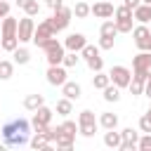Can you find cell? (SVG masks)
<instances>
[{"mask_svg":"<svg viewBox=\"0 0 151 151\" xmlns=\"http://www.w3.org/2000/svg\"><path fill=\"white\" fill-rule=\"evenodd\" d=\"M26 132H28V120H24V118H17V120H12V123H7L5 127H2V137H5V142L7 144H26Z\"/></svg>","mask_w":151,"mask_h":151,"instance_id":"1","label":"cell"},{"mask_svg":"<svg viewBox=\"0 0 151 151\" xmlns=\"http://www.w3.org/2000/svg\"><path fill=\"white\" fill-rule=\"evenodd\" d=\"M42 50L47 52V61H50V64H59V61L64 59V47H61L54 38H50V40L42 45Z\"/></svg>","mask_w":151,"mask_h":151,"instance_id":"2","label":"cell"},{"mask_svg":"<svg viewBox=\"0 0 151 151\" xmlns=\"http://www.w3.org/2000/svg\"><path fill=\"white\" fill-rule=\"evenodd\" d=\"M68 17H71V9H68V7H57V9H54V17H52V19H47V21L52 24V28H54V31H61V28H66Z\"/></svg>","mask_w":151,"mask_h":151,"instance_id":"3","label":"cell"},{"mask_svg":"<svg viewBox=\"0 0 151 151\" xmlns=\"http://www.w3.org/2000/svg\"><path fill=\"white\" fill-rule=\"evenodd\" d=\"M78 123H80V132H83L85 137H92V134H94L97 123H94V113H92V111H83L80 118H78Z\"/></svg>","mask_w":151,"mask_h":151,"instance_id":"4","label":"cell"},{"mask_svg":"<svg viewBox=\"0 0 151 151\" xmlns=\"http://www.w3.org/2000/svg\"><path fill=\"white\" fill-rule=\"evenodd\" d=\"M52 35H54V28H52V24H50V21H42V24L38 26V31H35L33 40H35V45H40V47H42V45H45V42H47Z\"/></svg>","mask_w":151,"mask_h":151,"instance_id":"5","label":"cell"},{"mask_svg":"<svg viewBox=\"0 0 151 151\" xmlns=\"http://www.w3.org/2000/svg\"><path fill=\"white\" fill-rule=\"evenodd\" d=\"M109 76H111V80H113L118 87H125V85L130 83V71H127L125 66H113Z\"/></svg>","mask_w":151,"mask_h":151,"instance_id":"6","label":"cell"},{"mask_svg":"<svg viewBox=\"0 0 151 151\" xmlns=\"http://www.w3.org/2000/svg\"><path fill=\"white\" fill-rule=\"evenodd\" d=\"M47 80L50 85H64L66 83V71L57 64H50V71H47Z\"/></svg>","mask_w":151,"mask_h":151,"instance_id":"7","label":"cell"},{"mask_svg":"<svg viewBox=\"0 0 151 151\" xmlns=\"http://www.w3.org/2000/svg\"><path fill=\"white\" fill-rule=\"evenodd\" d=\"M134 42L142 47V50H151V33L146 26H137L134 28Z\"/></svg>","mask_w":151,"mask_h":151,"instance_id":"8","label":"cell"},{"mask_svg":"<svg viewBox=\"0 0 151 151\" xmlns=\"http://www.w3.org/2000/svg\"><path fill=\"white\" fill-rule=\"evenodd\" d=\"M17 38H19V40H31V38H33V21H31L28 17L17 24Z\"/></svg>","mask_w":151,"mask_h":151,"instance_id":"9","label":"cell"},{"mask_svg":"<svg viewBox=\"0 0 151 151\" xmlns=\"http://www.w3.org/2000/svg\"><path fill=\"white\" fill-rule=\"evenodd\" d=\"M132 66H134V73H146V71L151 68V54H149V52L137 54L134 61H132Z\"/></svg>","mask_w":151,"mask_h":151,"instance_id":"10","label":"cell"},{"mask_svg":"<svg viewBox=\"0 0 151 151\" xmlns=\"http://www.w3.org/2000/svg\"><path fill=\"white\" fill-rule=\"evenodd\" d=\"M50 120H52V111L47 106H38L35 109V116H33V125L35 127L38 125H50Z\"/></svg>","mask_w":151,"mask_h":151,"instance_id":"11","label":"cell"},{"mask_svg":"<svg viewBox=\"0 0 151 151\" xmlns=\"http://www.w3.org/2000/svg\"><path fill=\"white\" fill-rule=\"evenodd\" d=\"M83 45H85V35L83 33H71L68 38H66V47L68 50H83Z\"/></svg>","mask_w":151,"mask_h":151,"instance_id":"12","label":"cell"},{"mask_svg":"<svg viewBox=\"0 0 151 151\" xmlns=\"http://www.w3.org/2000/svg\"><path fill=\"white\" fill-rule=\"evenodd\" d=\"M90 12H92L94 17H104V19H106V17H111V14H113V5H109V2H97Z\"/></svg>","mask_w":151,"mask_h":151,"instance_id":"13","label":"cell"},{"mask_svg":"<svg viewBox=\"0 0 151 151\" xmlns=\"http://www.w3.org/2000/svg\"><path fill=\"white\" fill-rule=\"evenodd\" d=\"M134 19L142 21V24L149 21V19H151V5H137V7H134Z\"/></svg>","mask_w":151,"mask_h":151,"instance_id":"14","label":"cell"},{"mask_svg":"<svg viewBox=\"0 0 151 151\" xmlns=\"http://www.w3.org/2000/svg\"><path fill=\"white\" fill-rule=\"evenodd\" d=\"M2 35H17V19L5 17V21H2Z\"/></svg>","mask_w":151,"mask_h":151,"instance_id":"15","label":"cell"},{"mask_svg":"<svg viewBox=\"0 0 151 151\" xmlns=\"http://www.w3.org/2000/svg\"><path fill=\"white\" fill-rule=\"evenodd\" d=\"M64 94L68 99H78L80 97V85L78 83H64Z\"/></svg>","mask_w":151,"mask_h":151,"instance_id":"16","label":"cell"},{"mask_svg":"<svg viewBox=\"0 0 151 151\" xmlns=\"http://www.w3.org/2000/svg\"><path fill=\"white\" fill-rule=\"evenodd\" d=\"M57 146H59V149H71V146H73V134H68V132H61V130H59Z\"/></svg>","mask_w":151,"mask_h":151,"instance_id":"17","label":"cell"},{"mask_svg":"<svg viewBox=\"0 0 151 151\" xmlns=\"http://www.w3.org/2000/svg\"><path fill=\"white\" fill-rule=\"evenodd\" d=\"M24 106L31 109V111H35L38 106H42V97H40V94H28V97L24 99Z\"/></svg>","mask_w":151,"mask_h":151,"instance_id":"18","label":"cell"},{"mask_svg":"<svg viewBox=\"0 0 151 151\" xmlns=\"http://www.w3.org/2000/svg\"><path fill=\"white\" fill-rule=\"evenodd\" d=\"M17 42H19V38H17V35H2V50L14 52V50H17Z\"/></svg>","mask_w":151,"mask_h":151,"instance_id":"19","label":"cell"},{"mask_svg":"<svg viewBox=\"0 0 151 151\" xmlns=\"http://www.w3.org/2000/svg\"><path fill=\"white\" fill-rule=\"evenodd\" d=\"M31 146H33V149H50V142H47V137H45L42 132H38V134L33 137Z\"/></svg>","mask_w":151,"mask_h":151,"instance_id":"20","label":"cell"},{"mask_svg":"<svg viewBox=\"0 0 151 151\" xmlns=\"http://www.w3.org/2000/svg\"><path fill=\"white\" fill-rule=\"evenodd\" d=\"M104 142H106V146H120V134H118V132H113V127H111V130L106 132Z\"/></svg>","mask_w":151,"mask_h":151,"instance_id":"21","label":"cell"},{"mask_svg":"<svg viewBox=\"0 0 151 151\" xmlns=\"http://www.w3.org/2000/svg\"><path fill=\"white\" fill-rule=\"evenodd\" d=\"M118 97H120V92H118V87H104V99L106 101H118Z\"/></svg>","mask_w":151,"mask_h":151,"instance_id":"22","label":"cell"},{"mask_svg":"<svg viewBox=\"0 0 151 151\" xmlns=\"http://www.w3.org/2000/svg\"><path fill=\"white\" fill-rule=\"evenodd\" d=\"M57 111H59L61 116H68V113H71V99H68V97H66V99H59V101H57Z\"/></svg>","mask_w":151,"mask_h":151,"instance_id":"23","label":"cell"},{"mask_svg":"<svg viewBox=\"0 0 151 151\" xmlns=\"http://www.w3.org/2000/svg\"><path fill=\"white\" fill-rule=\"evenodd\" d=\"M109 80H111V76H106V73H97V76H94V87L104 90V87L109 85Z\"/></svg>","mask_w":151,"mask_h":151,"instance_id":"24","label":"cell"},{"mask_svg":"<svg viewBox=\"0 0 151 151\" xmlns=\"http://www.w3.org/2000/svg\"><path fill=\"white\" fill-rule=\"evenodd\" d=\"M116 123H118V118H116L113 113H104V116H101V125H104L106 130H111V127H116Z\"/></svg>","mask_w":151,"mask_h":151,"instance_id":"25","label":"cell"},{"mask_svg":"<svg viewBox=\"0 0 151 151\" xmlns=\"http://www.w3.org/2000/svg\"><path fill=\"white\" fill-rule=\"evenodd\" d=\"M87 66H90L92 71H101L104 61H101V57H99V54H94V57H90V59H87Z\"/></svg>","mask_w":151,"mask_h":151,"instance_id":"26","label":"cell"},{"mask_svg":"<svg viewBox=\"0 0 151 151\" xmlns=\"http://www.w3.org/2000/svg\"><path fill=\"white\" fill-rule=\"evenodd\" d=\"M14 59H17L19 64H26V61H28V50H24V47L19 50V47H17V50H14Z\"/></svg>","mask_w":151,"mask_h":151,"instance_id":"27","label":"cell"},{"mask_svg":"<svg viewBox=\"0 0 151 151\" xmlns=\"http://www.w3.org/2000/svg\"><path fill=\"white\" fill-rule=\"evenodd\" d=\"M12 68H14V66H12L9 61H0V78H9V76H12Z\"/></svg>","mask_w":151,"mask_h":151,"instance_id":"28","label":"cell"},{"mask_svg":"<svg viewBox=\"0 0 151 151\" xmlns=\"http://www.w3.org/2000/svg\"><path fill=\"white\" fill-rule=\"evenodd\" d=\"M116 14H118V19H132V9H130L127 5L118 7V9H116Z\"/></svg>","mask_w":151,"mask_h":151,"instance_id":"29","label":"cell"},{"mask_svg":"<svg viewBox=\"0 0 151 151\" xmlns=\"http://www.w3.org/2000/svg\"><path fill=\"white\" fill-rule=\"evenodd\" d=\"M139 127H142L144 132H151V113H144V116H142V120H139Z\"/></svg>","mask_w":151,"mask_h":151,"instance_id":"30","label":"cell"},{"mask_svg":"<svg viewBox=\"0 0 151 151\" xmlns=\"http://www.w3.org/2000/svg\"><path fill=\"white\" fill-rule=\"evenodd\" d=\"M132 28V21L130 19H118L116 21V31H130Z\"/></svg>","mask_w":151,"mask_h":151,"instance_id":"31","label":"cell"},{"mask_svg":"<svg viewBox=\"0 0 151 151\" xmlns=\"http://www.w3.org/2000/svg\"><path fill=\"white\" fill-rule=\"evenodd\" d=\"M24 9H26V14H28V17H31V14H38V2H35V0H26Z\"/></svg>","mask_w":151,"mask_h":151,"instance_id":"32","label":"cell"},{"mask_svg":"<svg viewBox=\"0 0 151 151\" xmlns=\"http://www.w3.org/2000/svg\"><path fill=\"white\" fill-rule=\"evenodd\" d=\"M113 33H116V24L113 21H106L101 26V35H113Z\"/></svg>","mask_w":151,"mask_h":151,"instance_id":"33","label":"cell"},{"mask_svg":"<svg viewBox=\"0 0 151 151\" xmlns=\"http://www.w3.org/2000/svg\"><path fill=\"white\" fill-rule=\"evenodd\" d=\"M120 137H123V139H130V142H137V132H134L132 127H125V130L120 132Z\"/></svg>","mask_w":151,"mask_h":151,"instance_id":"34","label":"cell"},{"mask_svg":"<svg viewBox=\"0 0 151 151\" xmlns=\"http://www.w3.org/2000/svg\"><path fill=\"white\" fill-rule=\"evenodd\" d=\"M76 14H78V17H87V14H90V7H87L85 2H78V5H76Z\"/></svg>","mask_w":151,"mask_h":151,"instance_id":"35","label":"cell"},{"mask_svg":"<svg viewBox=\"0 0 151 151\" xmlns=\"http://www.w3.org/2000/svg\"><path fill=\"white\" fill-rule=\"evenodd\" d=\"M94 54H99V52H97V47H92V45H87V42H85V45H83V57H87V59H90V57H94Z\"/></svg>","mask_w":151,"mask_h":151,"instance_id":"36","label":"cell"},{"mask_svg":"<svg viewBox=\"0 0 151 151\" xmlns=\"http://www.w3.org/2000/svg\"><path fill=\"white\" fill-rule=\"evenodd\" d=\"M66 66H76L78 64V57H76V52H71V54H64V59H61Z\"/></svg>","mask_w":151,"mask_h":151,"instance_id":"37","label":"cell"},{"mask_svg":"<svg viewBox=\"0 0 151 151\" xmlns=\"http://www.w3.org/2000/svg\"><path fill=\"white\" fill-rule=\"evenodd\" d=\"M59 130H61V132H68V134H76V123L66 120L64 125H59Z\"/></svg>","mask_w":151,"mask_h":151,"instance_id":"38","label":"cell"},{"mask_svg":"<svg viewBox=\"0 0 151 151\" xmlns=\"http://www.w3.org/2000/svg\"><path fill=\"white\" fill-rule=\"evenodd\" d=\"M101 47L104 50H111L113 47V35H101Z\"/></svg>","mask_w":151,"mask_h":151,"instance_id":"39","label":"cell"},{"mask_svg":"<svg viewBox=\"0 0 151 151\" xmlns=\"http://www.w3.org/2000/svg\"><path fill=\"white\" fill-rule=\"evenodd\" d=\"M139 149H144V151H151V134L139 139Z\"/></svg>","mask_w":151,"mask_h":151,"instance_id":"40","label":"cell"},{"mask_svg":"<svg viewBox=\"0 0 151 151\" xmlns=\"http://www.w3.org/2000/svg\"><path fill=\"white\" fill-rule=\"evenodd\" d=\"M134 146H137V142H130V139H123V142H120V149H123V151H130V149H134Z\"/></svg>","mask_w":151,"mask_h":151,"instance_id":"41","label":"cell"},{"mask_svg":"<svg viewBox=\"0 0 151 151\" xmlns=\"http://www.w3.org/2000/svg\"><path fill=\"white\" fill-rule=\"evenodd\" d=\"M7 12H9V5L0 0V17H7Z\"/></svg>","mask_w":151,"mask_h":151,"instance_id":"42","label":"cell"},{"mask_svg":"<svg viewBox=\"0 0 151 151\" xmlns=\"http://www.w3.org/2000/svg\"><path fill=\"white\" fill-rule=\"evenodd\" d=\"M47 5H50L52 9H57V7H61V0H47Z\"/></svg>","mask_w":151,"mask_h":151,"instance_id":"43","label":"cell"},{"mask_svg":"<svg viewBox=\"0 0 151 151\" xmlns=\"http://www.w3.org/2000/svg\"><path fill=\"white\" fill-rule=\"evenodd\" d=\"M125 5H127V7H130V9H134V7H137V5H139V0H125Z\"/></svg>","mask_w":151,"mask_h":151,"instance_id":"44","label":"cell"},{"mask_svg":"<svg viewBox=\"0 0 151 151\" xmlns=\"http://www.w3.org/2000/svg\"><path fill=\"white\" fill-rule=\"evenodd\" d=\"M144 92H146V94H149V97H151V80H149V83H146V87H144Z\"/></svg>","mask_w":151,"mask_h":151,"instance_id":"45","label":"cell"},{"mask_svg":"<svg viewBox=\"0 0 151 151\" xmlns=\"http://www.w3.org/2000/svg\"><path fill=\"white\" fill-rule=\"evenodd\" d=\"M17 5H19V7H24V5H26V0H17Z\"/></svg>","mask_w":151,"mask_h":151,"instance_id":"46","label":"cell"},{"mask_svg":"<svg viewBox=\"0 0 151 151\" xmlns=\"http://www.w3.org/2000/svg\"><path fill=\"white\" fill-rule=\"evenodd\" d=\"M144 2H146V5H151V0H144Z\"/></svg>","mask_w":151,"mask_h":151,"instance_id":"47","label":"cell"},{"mask_svg":"<svg viewBox=\"0 0 151 151\" xmlns=\"http://www.w3.org/2000/svg\"><path fill=\"white\" fill-rule=\"evenodd\" d=\"M149 113H151V106H149Z\"/></svg>","mask_w":151,"mask_h":151,"instance_id":"48","label":"cell"}]
</instances>
